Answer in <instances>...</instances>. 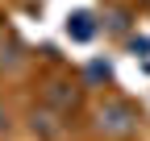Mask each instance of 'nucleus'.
<instances>
[{
    "mask_svg": "<svg viewBox=\"0 0 150 141\" xmlns=\"http://www.w3.org/2000/svg\"><path fill=\"white\" fill-rule=\"evenodd\" d=\"M138 125H142V116H138L134 104H125V100H108V104H100V108H96V129H100L104 137L125 141V137L138 133Z\"/></svg>",
    "mask_w": 150,
    "mask_h": 141,
    "instance_id": "1",
    "label": "nucleus"
},
{
    "mask_svg": "<svg viewBox=\"0 0 150 141\" xmlns=\"http://www.w3.org/2000/svg\"><path fill=\"white\" fill-rule=\"evenodd\" d=\"M46 104L59 116H67L71 108H79V83H50L46 87Z\"/></svg>",
    "mask_w": 150,
    "mask_h": 141,
    "instance_id": "2",
    "label": "nucleus"
},
{
    "mask_svg": "<svg viewBox=\"0 0 150 141\" xmlns=\"http://www.w3.org/2000/svg\"><path fill=\"white\" fill-rule=\"evenodd\" d=\"M100 29H108V33H125V29H129V13H125V8H108V13L100 17Z\"/></svg>",
    "mask_w": 150,
    "mask_h": 141,
    "instance_id": "3",
    "label": "nucleus"
},
{
    "mask_svg": "<svg viewBox=\"0 0 150 141\" xmlns=\"http://www.w3.org/2000/svg\"><path fill=\"white\" fill-rule=\"evenodd\" d=\"M92 17L88 13H75L71 21H67V33H75V38H92V33H96V25H88Z\"/></svg>",
    "mask_w": 150,
    "mask_h": 141,
    "instance_id": "4",
    "label": "nucleus"
},
{
    "mask_svg": "<svg viewBox=\"0 0 150 141\" xmlns=\"http://www.w3.org/2000/svg\"><path fill=\"white\" fill-rule=\"evenodd\" d=\"M4 133H8V108L0 104V137H4Z\"/></svg>",
    "mask_w": 150,
    "mask_h": 141,
    "instance_id": "5",
    "label": "nucleus"
},
{
    "mask_svg": "<svg viewBox=\"0 0 150 141\" xmlns=\"http://www.w3.org/2000/svg\"><path fill=\"white\" fill-rule=\"evenodd\" d=\"M138 4H142V8H150V0H138Z\"/></svg>",
    "mask_w": 150,
    "mask_h": 141,
    "instance_id": "6",
    "label": "nucleus"
}]
</instances>
